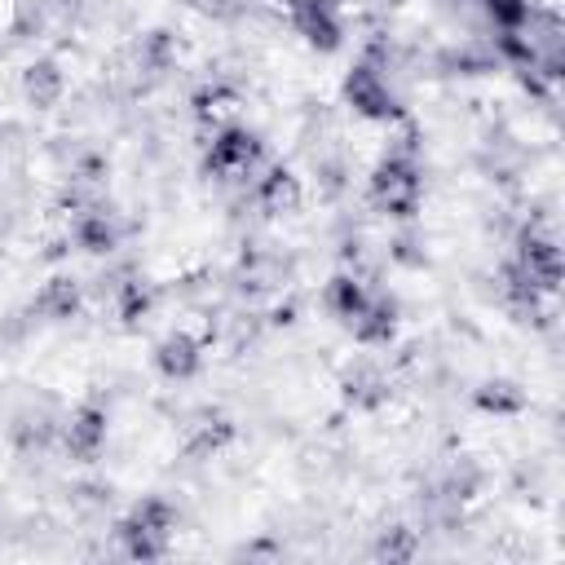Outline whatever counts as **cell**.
Returning a JSON list of instances; mask_svg holds the SVG:
<instances>
[{
	"instance_id": "6da1fadb",
	"label": "cell",
	"mask_w": 565,
	"mask_h": 565,
	"mask_svg": "<svg viewBox=\"0 0 565 565\" xmlns=\"http://www.w3.org/2000/svg\"><path fill=\"white\" fill-rule=\"evenodd\" d=\"M371 194L384 212L393 216H411L415 203H419V168L406 159V154H393L388 163H380L375 181H371Z\"/></svg>"
},
{
	"instance_id": "7a4b0ae2",
	"label": "cell",
	"mask_w": 565,
	"mask_h": 565,
	"mask_svg": "<svg viewBox=\"0 0 565 565\" xmlns=\"http://www.w3.org/2000/svg\"><path fill=\"white\" fill-rule=\"evenodd\" d=\"M168 530H172V508L159 499H146L128 521H124V539L132 556H159L168 547Z\"/></svg>"
},
{
	"instance_id": "3957f363",
	"label": "cell",
	"mask_w": 565,
	"mask_h": 565,
	"mask_svg": "<svg viewBox=\"0 0 565 565\" xmlns=\"http://www.w3.org/2000/svg\"><path fill=\"white\" fill-rule=\"evenodd\" d=\"M256 154H260L256 137L243 132V128H230V132H221V137L212 141L207 168H212L216 177H225V181H238V177H247V172L256 168Z\"/></svg>"
},
{
	"instance_id": "277c9868",
	"label": "cell",
	"mask_w": 565,
	"mask_h": 565,
	"mask_svg": "<svg viewBox=\"0 0 565 565\" xmlns=\"http://www.w3.org/2000/svg\"><path fill=\"white\" fill-rule=\"evenodd\" d=\"M349 97H353V106H358L362 115H375V119H388V115H393V97H388V88L375 79L371 66H358V71L349 75Z\"/></svg>"
},
{
	"instance_id": "5b68a950",
	"label": "cell",
	"mask_w": 565,
	"mask_h": 565,
	"mask_svg": "<svg viewBox=\"0 0 565 565\" xmlns=\"http://www.w3.org/2000/svg\"><path fill=\"white\" fill-rule=\"evenodd\" d=\"M102 415L97 411H79L75 419H71V428H66V446L75 450V455H97V446H102Z\"/></svg>"
},
{
	"instance_id": "8992f818",
	"label": "cell",
	"mask_w": 565,
	"mask_h": 565,
	"mask_svg": "<svg viewBox=\"0 0 565 565\" xmlns=\"http://www.w3.org/2000/svg\"><path fill=\"white\" fill-rule=\"evenodd\" d=\"M159 366H163V375H190L194 371V349L185 340H168L163 353H159Z\"/></svg>"
}]
</instances>
